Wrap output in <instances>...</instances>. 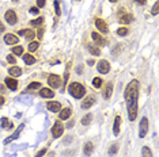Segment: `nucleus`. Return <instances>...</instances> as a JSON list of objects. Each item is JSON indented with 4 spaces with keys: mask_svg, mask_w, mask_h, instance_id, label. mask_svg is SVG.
Listing matches in <instances>:
<instances>
[{
    "mask_svg": "<svg viewBox=\"0 0 159 157\" xmlns=\"http://www.w3.org/2000/svg\"><path fill=\"white\" fill-rule=\"evenodd\" d=\"M41 83H38V81H33V83H30L27 85L26 90L27 91H35V90H41Z\"/></svg>",
    "mask_w": 159,
    "mask_h": 157,
    "instance_id": "obj_27",
    "label": "nucleus"
},
{
    "mask_svg": "<svg viewBox=\"0 0 159 157\" xmlns=\"http://www.w3.org/2000/svg\"><path fill=\"white\" fill-rule=\"evenodd\" d=\"M29 33H30V28H23V30H20L18 34H19V35H25V37H26Z\"/></svg>",
    "mask_w": 159,
    "mask_h": 157,
    "instance_id": "obj_42",
    "label": "nucleus"
},
{
    "mask_svg": "<svg viewBox=\"0 0 159 157\" xmlns=\"http://www.w3.org/2000/svg\"><path fill=\"white\" fill-rule=\"evenodd\" d=\"M38 46H39V44L38 42H30L29 44V46H27V49H29V53H31V52H35L38 49Z\"/></svg>",
    "mask_w": 159,
    "mask_h": 157,
    "instance_id": "obj_31",
    "label": "nucleus"
},
{
    "mask_svg": "<svg viewBox=\"0 0 159 157\" xmlns=\"http://www.w3.org/2000/svg\"><path fill=\"white\" fill-rule=\"evenodd\" d=\"M142 157H154L152 151H151L148 146H144V148L142 149Z\"/></svg>",
    "mask_w": 159,
    "mask_h": 157,
    "instance_id": "obj_28",
    "label": "nucleus"
},
{
    "mask_svg": "<svg viewBox=\"0 0 159 157\" xmlns=\"http://www.w3.org/2000/svg\"><path fill=\"white\" fill-rule=\"evenodd\" d=\"M22 68H19V66H12V68H8V74L11 77H18V76H20L22 74Z\"/></svg>",
    "mask_w": 159,
    "mask_h": 157,
    "instance_id": "obj_22",
    "label": "nucleus"
},
{
    "mask_svg": "<svg viewBox=\"0 0 159 157\" xmlns=\"http://www.w3.org/2000/svg\"><path fill=\"white\" fill-rule=\"evenodd\" d=\"M45 3H46V0H37V7L38 8H44Z\"/></svg>",
    "mask_w": 159,
    "mask_h": 157,
    "instance_id": "obj_41",
    "label": "nucleus"
},
{
    "mask_svg": "<svg viewBox=\"0 0 159 157\" xmlns=\"http://www.w3.org/2000/svg\"><path fill=\"white\" fill-rule=\"evenodd\" d=\"M109 2H110V3H117L118 0H109Z\"/></svg>",
    "mask_w": 159,
    "mask_h": 157,
    "instance_id": "obj_52",
    "label": "nucleus"
},
{
    "mask_svg": "<svg viewBox=\"0 0 159 157\" xmlns=\"http://www.w3.org/2000/svg\"><path fill=\"white\" fill-rule=\"evenodd\" d=\"M139 88H140V83L137 78H133V80L129 81L124 92L125 100H128L131 98H139Z\"/></svg>",
    "mask_w": 159,
    "mask_h": 157,
    "instance_id": "obj_1",
    "label": "nucleus"
},
{
    "mask_svg": "<svg viewBox=\"0 0 159 157\" xmlns=\"http://www.w3.org/2000/svg\"><path fill=\"white\" fill-rule=\"evenodd\" d=\"M120 126H121V117L116 115L114 117V123H113V134L114 135L120 134Z\"/></svg>",
    "mask_w": 159,
    "mask_h": 157,
    "instance_id": "obj_20",
    "label": "nucleus"
},
{
    "mask_svg": "<svg viewBox=\"0 0 159 157\" xmlns=\"http://www.w3.org/2000/svg\"><path fill=\"white\" fill-rule=\"evenodd\" d=\"M132 20H133V16L129 11H126L124 8H121L120 11H118V22L121 24H129Z\"/></svg>",
    "mask_w": 159,
    "mask_h": 157,
    "instance_id": "obj_4",
    "label": "nucleus"
},
{
    "mask_svg": "<svg viewBox=\"0 0 159 157\" xmlns=\"http://www.w3.org/2000/svg\"><path fill=\"white\" fill-rule=\"evenodd\" d=\"M133 2L137 3V4H139V6H144V4H146V3H147V0H133Z\"/></svg>",
    "mask_w": 159,
    "mask_h": 157,
    "instance_id": "obj_44",
    "label": "nucleus"
},
{
    "mask_svg": "<svg viewBox=\"0 0 159 157\" xmlns=\"http://www.w3.org/2000/svg\"><path fill=\"white\" fill-rule=\"evenodd\" d=\"M30 14L37 15V14H38V7H33V8H30Z\"/></svg>",
    "mask_w": 159,
    "mask_h": 157,
    "instance_id": "obj_43",
    "label": "nucleus"
},
{
    "mask_svg": "<svg viewBox=\"0 0 159 157\" xmlns=\"http://www.w3.org/2000/svg\"><path fill=\"white\" fill-rule=\"evenodd\" d=\"M111 94H113V83L109 81V83H106V85H105V88L102 91V96L105 99H110Z\"/></svg>",
    "mask_w": 159,
    "mask_h": 157,
    "instance_id": "obj_13",
    "label": "nucleus"
},
{
    "mask_svg": "<svg viewBox=\"0 0 159 157\" xmlns=\"http://www.w3.org/2000/svg\"><path fill=\"white\" fill-rule=\"evenodd\" d=\"M0 126H2V129H4V130H11L14 127V123L8 119V118L3 117L2 119H0Z\"/></svg>",
    "mask_w": 159,
    "mask_h": 157,
    "instance_id": "obj_17",
    "label": "nucleus"
},
{
    "mask_svg": "<svg viewBox=\"0 0 159 157\" xmlns=\"http://www.w3.org/2000/svg\"><path fill=\"white\" fill-rule=\"evenodd\" d=\"M89 52L93 56H101V49L97 45H89Z\"/></svg>",
    "mask_w": 159,
    "mask_h": 157,
    "instance_id": "obj_26",
    "label": "nucleus"
},
{
    "mask_svg": "<svg viewBox=\"0 0 159 157\" xmlns=\"http://www.w3.org/2000/svg\"><path fill=\"white\" fill-rule=\"evenodd\" d=\"M4 83L7 85V88H8L10 91H16L18 88V80L14 77H6L4 78Z\"/></svg>",
    "mask_w": 159,
    "mask_h": 157,
    "instance_id": "obj_11",
    "label": "nucleus"
},
{
    "mask_svg": "<svg viewBox=\"0 0 159 157\" xmlns=\"http://www.w3.org/2000/svg\"><path fill=\"white\" fill-rule=\"evenodd\" d=\"M93 85L95 88H101L102 87V78L101 77H94L93 78Z\"/></svg>",
    "mask_w": 159,
    "mask_h": 157,
    "instance_id": "obj_32",
    "label": "nucleus"
},
{
    "mask_svg": "<svg viewBox=\"0 0 159 157\" xmlns=\"http://www.w3.org/2000/svg\"><path fill=\"white\" fill-rule=\"evenodd\" d=\"M48 84L49 87L52 88H60L61 84H63V80H61V77L59 76V74H49L48 76Z\"/></svg>",
    "mask_w": 159,
    "mask_h": 157,
    "instance_id": "obj_6",
    "label": "nucleus"
},
{
    "mask_svg": "<svg viewBox=\"0 0 159 157\" xmlns=\"http://www.w3.org/2000/svg\"><path fill=\"white\" fill-rule=\"evenodd\" d=\"M117 152H118V145H117V144H113V145H111L110 148H109V155H110V156H114Z\"/></svg>",
    "mask_w": 159,
    "mask_h": 157,
    "instance_id": "obj_36",
    "label": "nucleus"
},
{
    "mask_svg": "<svg viewBox=\"0 0 159 157\" xmlns=\"http://www.w3.org/2000/svg\"><path fill=\"white\" fill-rule=\"evenodd\" d=\"M46 152H48V149L44 148V149H41V151H38V152H37V155H35L34 157H42V156H44Z\"/></svg>",
    "mask_w": 159,
    "mask_h": 157,
    "instance_id": "obj_40",
    "label": "nucleus"
},
{
    "mask_svg": "<svg viewBox=\"0 0 159 157\" xmlns=\"http://www.w3.org/2000/svg\"><path fill=\"white\" fill-rule=\"evenodd\" d=\"M76 2H80V0H76Z\"/></svg>",
    "mask_w": 159,
    "mask_h": 157,
    "instance_id": "obj_54",
    "label": "nucleus"
},
{
    "mask_svg": "<svg viewBox=\"0 0 159 157\" xmlns=\"http://www.w3.org/2000/svg\"><path fill=\"white\" fill-rule=\"evenodd\" d=\"M42 23H44V18L42 16H39V18H37V19H34V20H30L31 26H39V24H42Z\"/></svg>",
    "mask_w": 159,
    "mask_h": 157,
    "instance_id": "obj_33",
    "label": "nucleus"
},
{
    "mask_svg": "<svg viewBox=\"0 0 159 157\" xmlns=\"http://www.w3.org/2000/svg\"><path fill=\"white\" fill-rule=\"evenodd\" d=\"M94 64H95V62H94V60H89V61H87V65H90V66H93Z\"/></svg>",
    "mask_w": 159,
    "mask_h": 157,
    "instance_id": "obj_48",
    "label": "nucleus"
},
{
    "mask_svg": "<svg viewBox=\"0 0 159 157\" xmlns=\"http://www.w3.org/2000/svg\"><path fill=\"white\" fill-rule=\"evenodd\" d=\"M4 30H6V26L2 23V20H0V33H3V31H4Z\"/></svg>",
    "mask_w": 159,
    "mask_h": 157,
    "instance_id": "obj_46",
    "label": "nucleus"
},
{
    "mask_svg": "<svg viewBox=\"0 0 159 157\" xmlns=\"http://www.w3.org/2000/svg\"><path fill=\"white\" fill-rule=\"evenodd\" d=\"M76 73H78V74H82V73H83V69H82V66H80V65L76 68Z\"/></svg>",
    "mask_w": 159,
    "mask_h": 157,
    "instance_id": "obj_47",
    "label": "nucleus"
},
{
    "mask_svg": "<svg viewBox=\"0 0 159 157\" xmlns=\"http://www.w3.org/2000/svg\"><path fill=\"white\" fill-rule=\"evenodd\" d=\"M94 103H95V98H94L93 95H90V96H87V98L82 102V108L83 110H89L90 107L94 104Z\"/></svg>",
    "mask_w": 159,
    "mask_h": 157,
    "instance_id": "obj_15",
    "label": "nucleus"
},
{
    "mask_svg": "<svg viewBox=\"0 0 159 157\" xmlns=\"http://www.w3.org/2000/svg\"><path fill=\"white\" fill-rule=\"evenodd\" d=\"M126 108H128L129 121L133 122L137 117V110H139V98H131L126 100Z\"/></svg>",
    "mask_w": 159,
    "mask_h": 157,
    "instance_id": "obj_3",
    "label": "nucleus"
},
{
    "mask_svg": "<svg viewBox=\"0 0 159 157\" xmlns=\"http://www.w3.org/2000/svg\"><path fill=\"white\" fill-rule=\"evenodd\" d=\"M42 34H44V28H39V30H38V35H37V37H38L39 39H41V38H42Z\"/></svg>",
    "mask_w": 159,
    "mask_h": 157,
    "instance_id": "obj_45",
    "label": "nucleus"
},
{
    "mask_svg": "<svg viewBox=\"0 0 159 157\" xmlns=\"http://www.w3.org/2000/svg\"><path fill=\"white\" fill-rule=\"evenodd\" d=\"M7 62H10V64H15L16 62V58L14 57V54H8V56H7Z\"/></svg>",
    "mask_w": 159,
    "mask_h": 157,
    "instance_id": "obj_39",
    "label": "nucleus"
},
{
    "mask_svg": "<svg viewBox=\"0 0 159 157\" xmlns=\"http://www.w3.org/2000/svg\"><path fill=\"white\" fill-rule=\"evenodd\" d=\"M71 114H72V110L70 108V107L60 110V111H59V119L60 121H66V119H68V118L71 117Z\"/></svg>",
    "mask_w": 159,
    "mask_h": 157,
    "instance_id": "obj_19",
    "label": "nucleus"
},
{
    "mask_svg": "<svg viewBox=\"0 0 159 157\" xmlns=\"http://www.w3.org/2000/svg\"><path fill=\"white\" fill-rule=\"evenodd\" d=\"M97 70L102 74H106L110 72V64L106 61V60H101V61L97 64Z\"/></svg>",
    "mask_w": 159,
    "mask_h": 157,
    "instance_id": "obj_10",
    "label": "nucleus"
},
{
    "mask_svg": "<svg viewBox=\"0 0 159 157\" xmlns=\"http://www.w3.org/2000/svg\"><path fill=\"white\" fill-rule=\"evenodd\" d=\"M74 123H75V122H74V121H71V122H70V123H68V125H67V127H68V129H71V127H72V126H74Z\"/></svg>",
    "mask_w": 159,
    "mask_h": 157,
    "instance_id": "obj_49",
    "label": "nucleus"
},
{
    "mask_svg": "<svg viewBox=\"0 0 159 157\" xmlns=\"http://www.w3.org/2000/svg\"><path fill=\"white\" fill-rule=\"evenodd\" d=\"M46 108L49 110L50 112H59L61 110V104L59 102H48V104H46Z\"/></svg>",
    "mask_w": 159,
    "mask_h": 157,
    "instance_id": "obj_16",
    "label": "nucleus"
},
{
    "mask_svg": "<svg viewBox=\"0 0 159 157\" xmlns=\"http://www.w3.org/2000/svg\"><path fill=\"white\" fill-rule=\"evenodd\" d=\"M117 35H120V37H125V35H128V28L126 27H120L117 30Z\"/></svg>",
    "mask_w": 159,
    "mask_h": 157,
    "instance_id": "obj_37",
    "label": "nucleus"
},
{
    "mask_svg": "<svg viewBox=\"0 0 159 157\" xmlns=\"http://www.w3.org/2000/svg\"><path fill=\"white\" fill-rule=\"evenodd\" d=\"M3 103H4V98H3V96H0V106H2Z\"/></svg>",
    "mask_w": 159,
    "mask_h": 157,
    "instance_id": "obj_50",
    "label": "nucleus"
},
{
    "mask_svg": "<svg viewBox=\"0 0 159 157\" xmlns=\"http://www.w3.org/2000/svg\"><path fill=\"white\" fill-rule=\"evenodd\" d=\"M91 38H93V41L97 44V46H103V45H106V44H107L106 39H105L101 34L95 33V31H94V33H91Z\"/></svg>",
    "mask_w": 159,
    "mask_h": 157,
    "instance_id": "obj_12",
    "label": "nucleus"
},
{
    "mask_svg": "<svg viewBox=\"0 0 159 157\" xmlns=\"http://www.w3.org/2000/svg\"><path fill=\"white\" fill-rule=\"evenodd\" d=\"M120 53H121V45L118 44V45H116L114 48L111 49V56H114V57H116V56L120 54Z\"/></svg>",
    "mask_w": 159,
    "mask_h": 157,
    "instance_id": "obj_34",
    "label": "nucleus"
},
{
    "mask_svg": "<svg viewBox=\"0 0 159 157\" xmlns=\"http://www.w3.org/2000/svg\"><path fill=\"white\" fill-rule=\"evenodd\" d=\"M70 68H71V62H68L67 68H66V73H64V78H63V90H61V92L64 91V88H66V85L68 83V77H70Z\"/></svg>",
    "mask_w": 159,
    "mask_h": 157,
    "instance_id": "obj_25",
    "label": "nucleus"
},
{
    "mask_svg": "<svg viewBox=\"0 0 159 157\" xmlns=\"http://www.w3.org/2000/svg\"><path fill=\"white\" fill-rule=\"evenodd\" d=\"M55 12H56V15L57 16H60L61 15V10H60V0H55Z\"/></svg>",
    "mask_w": 159,
    "mask_h": 157,
    "instance_id": "obj_35",
    "label": "nucleus"
},
{
    "mask_svg": "<svg viewBox=\"0 0 159 157\" xmlns=\"http://www.w3.org/2000/svg\"><path fill=\"white\" fill-rule=\"evenodd\" d=\"M158 10H159V2H157L154 4V7H152V10H151V14L155 16V15H158Z\"/></svg>",
    "mask_w": 159,
    "mask_h": 157,
    "instance_id": "obj_38",
    "label": "nucleus"
},
{
    "mask_svg": "<svg viewBox=\"0 0 159 157\" xmlns=\"http://www.w3.org/2000/svg\"><path fill=\"white\" fill-rule=\"evenodd\" d=\"M91 121H93V115L91 114H87V115H84L82 118V125L83 126H87V125H90Z\"/></svg>",
    "mask_w": 159,
    "mask_h": 157,
    "instance_id": "obj_29",
    "label": "nucleus"
},
{
    "mask_svg": "<svg viewBox=\"0 0 159 157\" xmlns=\"http://www.w3.org/2000/svg\"><path fill=\"white\" fill-rule=\"evenodd\" d=\"M68 92H70L71 96H74L75 99H82L83 96L86 94V88L84 85H82L80 83H78V81H74V83H71L68 85Z\"/></svg>",
    "mask_w": 159,
    "mask_h": 157,
    "instance_id": "obj_2",
    "label": "nucleus"
},
{
    "mask_svg": "<svg viewBox=\"0 0 159 157\" xmlns=\"http://www.w3.org/2000/svg\"><path fill=\"white\" fill-rule=\"evenodd\" d=\"M6 90H4V87H3V85L2 84H0V92H4Z\"/></svg>",
    "mask_w": 159,
    "mask_h": 157,
    "instance_id": "obj_51",
    "label": "nucleus"
},
{
    "mask_svg": "<svg viewBox=\"0 0 159 157\" xmlns=\"http://www.w3.org/2000/svg\"><path fill=\"white\" fill-rule=\"evenodd\" d=\"M23 127H25V125L22 123V125H20V126H19V127H18V129H16V131H15V133H14L12 135H10L8 138H6V140H4V144H10V142H11V141L16 140V138H18V137H19V135H20V131L23 130Z\"/></svg>",
    "mask_w": 159,
    "mask_h": 157,
    "instance_id": "obj_18",
    "label": "nucleus"
},
{
    "mask_svg": "<svg viewBox=\"0 0 159 157\" xmlns=\"http://www.w3.org/2000/svg\"><path fill=\"white\" fill-rule=\"evenodd\" d=\"M12 54L23 56V48H22V46H14V48H12Z\"/></svg>",
    "mask_w": 159,
    "mask_h": 157,
    "instance_id": "obj_30",
    "label": "nucleus"
},
{
    "mask_svg": "<svg viewBox=\"0 0 159 157\" xmlns=\"http://www.w3.org/2000/svg\"><path fill=\"white\" fill-rule=\"evenodd\" d=\"M50 133H52V137L53 138H59L63 135L64 133V125L60 122V119H57L55 125L52 126V130H50Z\"/></svg>",
    "mask_w": 159,
    "mask_h": 157,
    "instance_id": "obj_5",
    "label": "nucleus"
},
{
    "mask_svg": "<svg viewBox=\"0 0 159 157\" xmlns=\"http://www.w3.org/2000/svg\"><path fill=\"white\" fill-rule=\"evenodd\" d=\"M23 61L26 65H33V64L35 62V57L34 56H31L30 53H27V54H23Z\"/></svg>",
    "mask_w": 159,
    "mask_h": 157,
    "instance_id": "obj_24",
    "label": "nucleus"
},
{
    "mask_svg": "<svg viewBox=\"0 0 159 157\" xmlns=\"http://www.w3.org/2000/svg\"><path fill=\"white\" fill-rule=\"evenodd\" d=\"M4 19L7 20V23L11 24V26H14V24H16L18 22V16L14 10H7L6 14H4Z\"/></svg>",
    "mask_w": 159,
    "mask_h": 157,
    "instance_id": "obj_8",
    "label": "nucleus"
},
{
    "mask_svg": "<svg viewBox=\"0 0 159 157\" xmlns=\"http://www.w3.org/2000/svg\"><path fill=\"white\" fill-rule=\"evenodd\" d=\"M94 151V145H93V142L91 141H89V142H86L84 146H83V153H84V156H91V153Z\"/></svg>",
    "mask_w": 159,
    "mask_h": 157,
    "instance_id": "obj_23",
    "label": "nucleus"
},
{
    "mask_svg": "<svg viewBox=\"0 0 159 157\" xmlns=\"http://www.w3.org/2000/svg\"><path fill=\"white\" fill-rule=\"evenodd\" d=\"M4 42H6L7 45H16L18 42H19V38H18L15 34L10 33V34H6L4 35Z\"/></svg>",
    "mask_w": 159,
    "mask_h": 157,
    "instance_id": "obj_14",
    "label": "nucleus"
},
{
    "mask_svg": "<svg viewBox=\"0 0 159 157\" xmlns=\"http://www.w3.org/2000/svg\"><path fill=\"white\" fill-rule=\"evenodd\" d=\"M148 127H150V123H148V119L146 117L142 118L140 121V126H139V137L140 138H144L148 133Z\"/></svg>",
    "mask_w": 159,
    "mask_h": 157,
    "instance_id": "obj_7",
    "label": "nucleus"
},
{
    "mask_svg": "<svg viewBox=\"0 0 159 157\" xmlns=\"http://www.w3.org/2000/svg\"><path fill=\"white\" fill-rule=\"evenodd\" d=\"M39 95L45 99H52L53 96H55V92L50 90V88H41V90H39Z\"/></svg>",
    "mask_w": 159,
    "mask_h": 157,
    "instance_id": "obj_21",
    "label": "nucleus"
},
{
    "mask_svg": "<svg viewBox=\"0 0 159 157\" xmlns=\"http://www.w3.org/2000/svg\"><path fill=\"white\" fill-rule=\"evenodd\" d=\"M12 2H14V3H16V2H19V0H12Z\"/></svg>",
    "mask_w": 159,
    "mask_h": 157,
    "instance_id": "obj_53",
    "label": "nucleus"
},
{
    "mask_svg": "<svg viewBox=\"0 0 159 157\" xmlns=\"http://www.w3.org/2000/svg\"><path fill=\"white\" fill-rule=\"evenodd\" d=\"M94 23H95V27L98 28L102 34H107L109 33V27H107V23L105 22L103 19H101V18H97L95 20H94Z\"/></svg>",
    "mask_w": 159,
    "mask_h": 157,
    "instance_id": "obj_9",
    "label": "nucleus"
}]
</instances>
